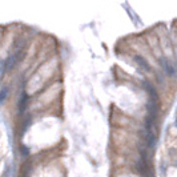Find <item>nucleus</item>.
Listing matches in <instances>:
<instances>
[{"mask_svg":"<svg viewBox=\"0 0 177 177\" xmlns=\"http://www.w3.org/2000/svg\"><path fill=\"white\" fill-rule=\"evenodd\" d=\"M27 101H28V96H27V93H23L22 97H20V100H19V112L20 113L24 112V109H26Z\"/></svg>","mask_w":177,"mask_h":177,"instance_id":"obj_5","label":"nucleus"},{"mask_svg":"<svg viewBox=\"0 0 177 177\" xmlns=\"http://www.w3.org/2000/svg\"><path fill=\"white\" fill-rule=\"evenodd\" d=\"M16 63H18V60H16L15 55H14V53H11V55L7 57L6 61H4V67H6V71L12 69V68H14V67L16 65Z\"/></svg>","mask_w":177,"mask_h":177,"instance_id":"obj_4","label":"nucleus"},{"mask_svg":"<svg viewBox=\"0 0 177 177\" xmlns=\"http://www.w3.org/2000/svg\"><path fill=\"white\" fill-rule=\"evenodd\" d=\"M161 67H163V69L164 72L167 73V76H169V77H175L176 76V69H175V67H173V64H172L168 59H161Z\"/></svg>","mask_w":177,"mask_h":177,"instance_id":"obj_1","label":"nucleus"},{"mask_svg":"<svg viewBox=\"0 0 177 177\" xmlns=\"http://www.w3.org/2000/svg\"><path fill=\"white\" fill-rule=\"evenodd\" d=\"M135 61L137 63L141 68H144L145 71H151V65H149V63H148L147 60L143 57V56H140V55H135Z\"/></svg>","mask_w":177,"mask_h":177,"instance_id":"obj_3","label":"nucleus"},{"mask_svg":"<svg viewBox=\"0 0 177 177\" xmlns=\"http://www.w3.org/2000/svg\"><path fill=\"white\" fill-rule=\"evenodd\" d=\"M22 153L24 155V156H28V155H30V149H28V148L27 147H22Z\"/></svg>","mask_w":177,"mask_h":177,"instance_id":"obj_8","label":"nucleus"},{"mask_svg":"<svg viewBox=\"0 0 177 177\" xmlns=\"http://www.w3.org/2000/svg\"><path fill=\"white\" fill-rule=\"evenodd\" d=\"M147 143H148V145H149L151 148H153V147H155V144H156V139H155L153 132H149V133H147Z\"/></svg>","mask_w":177,"mask_h":177,"instance_id":"obj_6","label":"nucleus"},{"mask_svg":"<svg viewBox=\"0 0 177 177\" xmlns=\"http://www.w3.org/2000/svg\"><path fill=\"white\" fill-rule=\"evenodd\" d=\"M175 125L177 127V117H176V121H175Z\"/></svg>","mask_w":177,"mask_h":177,"instance_id":"obj_9","label":"nucleus"},{"mask_svg":"<svg viewBox=\"0 0 177 177\" xmlns=\"http://www.w3.org/2000/svg\"><path fill=\"white\" fill-rule=\"evenodd\" d=\"M144 88L148 91V93H149V96L152 97V100L153 101H159V93H157V91H156V88L152 85V84L149 81H144Z\"/></svg>","mask_w":177,"mask_h":177,"instance_id":"obj_2","label":"nucleus"},{"mask_svg":"<svg viewBox=\"0 0 177 177\" xmlns=\"http://www.w3.org/2000/svg\"><path fill=\"white\" fill-rule=\"evenodd\" d=\"M7 95H8V88H6L4 87L2 91H0V104H2L4 100L7 99Z\"/></svg>","mask_w":177,"mask_h":177,"instance_id":"obj_7","label":"nucleus"}]
</instances>
